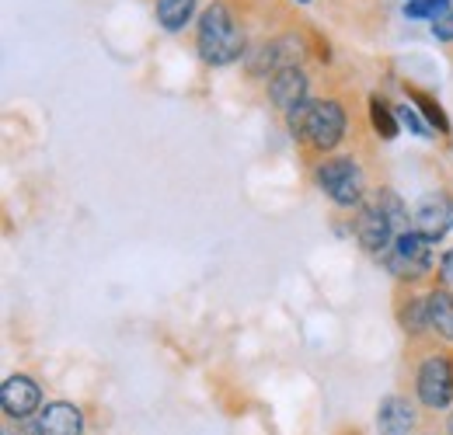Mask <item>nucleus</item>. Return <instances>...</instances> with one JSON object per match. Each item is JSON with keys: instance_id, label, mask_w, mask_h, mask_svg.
I'll return each mask as SVG.
<instances>
[{"instance_id": "f257e3e1", "label": "nucleus", "mask_w": 453, "mask_h": 435, "mask_svg": "<svg viewBox=\"0 0 453 435\" xmlns=\"http://www.w3.org/2000/svg\"><path fill=\"white\" fill-rule=\"evenodd\" d=\"M404 230H411L408 210L401 206V199H397L391 188H384V192H377V195H370L363 202L359 219H356V240L373 258H384Z\"/></svg>"}, {"instance_id": "423d86ee", "label": "nucleus", "mask_w": 453, "mask_h": 435, "mask_svg": "<svg viewBox=\"0 0 453 435\" xmlns=\"http://www.w3.org/2000/svg\"><path fill=\"white\" fill-rule=\"evenodd\" d=\"M411 226L426 237V240H440L453 230V195L447 192H433L426 199H418L415 213H411Z\"/></svg>"}, {"instance_id": "7ed1b4c3", "label": "nucleus", "mask_w": 453, "mask_h": 435, "mask_svg": "<svg viewBox=\"0 0 453 435\" xmlns=\"http://www.w3.org/2000/svg\"><path fill=\"white\" fill-rule=\"evenodd\" d=\"M397 279H408V282H415V279H422V275L433 269V240H426L415 226L411 230H404L401 237H397L395 244H391V251L380 258Z\"/></svg>"}, {"instance_id": "0eeeda50", "label": "nucleus", "mask_w": 453, "mask_h": 435, "mask_svg": "<svg viewBox=\"0 0 453 435\" xmlns=\"http://www.w3.org/2000/svg\"><path fill=\"white\" fill-rule=\"evenodd\" d=\"M342 133H345V111L339 102H314L311 115H307L303 140H311L318 150H332V147H339Z\"/></svg>"}, {"instance_id": "f3484780", "label": "nucleus", "mask_w": 453, "mask_h": 435, "mask_svg": "<svg viewBox=\"0 0 453 435\" xmlns=\"http://www.w3.org/2000/svg\"><path fill=\"white\" fill-rule=\"evenodd\" d=\"M404 307H408V310L401 314V324L408 327L411 334H418V331H426V327H429V310H426V300H408Z\"/></svg>"}, {"instance_id": "dca6fc26", "label": "nucleus", "mask_w": 453, "mask_h": 435, "mask_svg": "<svg viewBox=\"0 0 453 435\" xmlns=\"http://www.w3.org/2000/svg\"><path fill=\"white\" fill-rule=\"evenodd\" d=\"M411 102L422 109L426 122H429L433 129H440V133H450V122H447V115H443V109H440V105H436L429 95H418V91H415V95H411Z\"/></svg>"}, {"instance_id": "412c9836", "label": "nucleus", "mask_w": 453, "mask_h": 435, "mask_svg": "<svg viewBox=\"0 0 453 435\" xmlns=\"http://www.w3.org/2000/svg\"><path fill=\"white\" fill-rule=\"evenodd\" d=\"M450 435H453V415H450Z\"/></svg>"}, {"instance_id": "20e7f679", "label": "nucleus", "mask_w": 453, "mask_h": 435, "mask_svg": "<svg viewBox=\"0 0 453 435\" xmlns=\"http://www.w3.org/2000/svg\"><path fill=\"white\" fill-rule=\"evenodd\" d=\"M318 185L335 206H363V171L352 157H335L318 167Z\"/></svg>"}, {"instance_id": "4468645a", "label": "nucleus", "mask_w": 453, "mask_h": 435, "mask_svg": "<svg viewBox=\"0 0 453 435\" xmlns=\"http://www.w3.org/2000/svg\"><path fill=\"white\" fill-rule=\"evenodd\" d=\"M370 122H373V129L384 136V140H395L397 136V111L388 109V102L384 98H370Z\"/></svg>"}, {"instance_id": "f8f14e48", "label": "nucleus", "mask_w": 453, "mask_h": 435, "mask_svg": "<svg viewBox=\"0 0 453 435\" xmlns=\"http://www.w3.org/2000/svg\"><path fill=\"white\" fill-rule=\"evenodd\" d=\"M426 310H429V327H436L447 341H453V293H447V289L429 293Z\"/></svg>"}, {"instance_id": "aec40b11", "label": "nucleus", "mask_w": 453, "mask_h": 435, "mask_svg": "<svg viewBox=\"0 0 453 435\" xmlns=\"http://www.w3.org/2000/svg\"><path fill=\"white\" fill-rule=\"evenodd\" d=\"M440 275H443V282H450L453 286V248L443 255V262H440Z\"/></svg>"}, {"instance_id": "f03ea898", "label": "nucleus", "mask_w": 453, "mask_h": 435, "mask_svg": "<svg viewBox=\"0 0 453 435\" xmlns=\"http://www.w3.org/2000/svg\"><path fill=\"white\" fill-rule=\"evenodd\" d=\"M199 56L210 63V66H226L234 63L237 56L244 53V39L237 32V25L230 21L224 4H213L203 11L199 18Z\"/></svg>"}, {"instance_id": "ddd939ff", "label": "nucleus", "mask_w": 453, "mask_h": 435, "mask_svg": "<svg viewBox=\"0 0 453 435\" xmlns=\"http://www.w3.org/2000/svg\"><path fill=\"white\" fill-rule=\"evenodd\" d=\"M196 11V0H157V21L168 28V32H178L188 25Z\"/></svg>"}, {"instance_id": "9b49d317", "label": "nucleus", "mask_w": 453, "mask_h": 435, "mask_svg": "<svg viewBox=\"0 0 453 435\" xmlns=\"http://www.w3.org/2000/svg\"><path fill=\"white\" fill-rule=\"evenodd\" d=\"M377 429L380 435H408L415 429V408L404 397H384L377 408Z\"/></svg>"}, {"instance_id": "1a4fd4ad", "label": "nucleus", "mask_w": 453, "mask_h": 435, "mask_svg": "<svg viewBox=\"0 0 453 435\" xmlns=\"http://www.w3.org/2000/svg\"><path fill=\"white\" fill-rule=\"evenodd\" d=\"M35 435H84V415L70 401L46 404L35 418Z\"/></svg>"}, {"instance_id": "6ab92c4d", "label": "nucleus", "mask_w": 453, "mask_h": 435, "mask_svg": "<svg viewBox=\"0 0 453 435\" xmlns=\"http://www.w3.org/2000/svg\"><path fill=\"white\" fill-rule=\"evenodd\" d=\"M433 35H436V39H443V42H450L453 39V11L433 21Z\"/></svg>"}, {"instance_id": "a211bd4d", "label": "nucleus", "mask_w": 453, "mask_h": 435, "mask_svg": "<svg viewBox=\"0 0 453 435\" xmlns=\"http://www.w3.org/2000/svg\"><path fill=\"white\" fill-rule=\"evenodd\" d=\"M395 111H397V122H401L404 129H411L415 136H429V126L418 118V111L411 109V105H397Z\"/></svg>"}, {"instance_id": "6e6552de", "label": "nucleus", "mask_w": 453, "mask_h": 435, "mask_svg": "<svg viewBox=\"0 0 453 435\" xmlns=\"http://www.w3.org/2000/svg\"><path fill=\"white\" fill-rule=\"evenodd\" d=\"M39 404H42V390H39V383L28 380V377H11L0 386V408L14 422L32 418L39 411Z\"/></svg>"}, {"instance_id": "4be33fe9", "label": "nucleus", "mask_w": 453, "mask_h": 435, "mask_svg": "<svg viewBox=\"0 0 453 435\" xmlns=\"http://www.w3.org/2000/svg\"><path fill=\"white\" fill-rule=\"evenodd\" d=\"M303 4H307V0H303Z\"/></svg>"}, {"instance_id": "9d476101", "label": "nucleus", "mask_w": 453, "mask_h": 435, "mask_svg": "<svg viewBox=\"0 0 453 435\" xmlns=\"http://www.w3.org/2000/svg\"><path fill=\"white\" fill-rule=\"evenodd\" d=\"M269 98L273 105L283 111H293L296 105L307 102V77L296 70V66H283L276 70V77L269 80Z\"/></svg>"}, {"instance_id": "39448f33", "label": "nucleus", "mask_w": 453, "mask_h": 435, "mask_svg": "<svg viewBox=\"0 0 453 435\" xmlns=\"http://www.w3.org/2000/svg\"><path fill=\"white\" fill-rule=\"evenodd\" d=\"M415 393H418V401H422L426 408H433V411L447 408V404L453 401L450 359H443V355L426 359V362H422V370H418V380H415Z\"/></svg>"}, {"instance_id": "2eb2a0df", "label": "nucleus", "mask_w": 453, "mask_h": 435, "mask_svg": "<svg viewBox=\"0 0 453 435\" xmlns=\"http://www.w3.org/2000/svg\"><path fill=\"white\" fill-rule=\"evenodd\" d=\"M404 14L408 18H429V21H436V18L450 14V0H408L404 4Z\"/></svg>"}]
</instances>
